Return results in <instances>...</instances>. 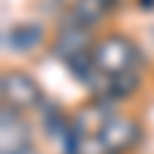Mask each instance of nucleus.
I'll return each mask as SVG.
<instances>
[{
	"label": "nucleus",
	"mask_w": 154,
	"mask_h": 154,
	"mask_svg": "<svg viewBox=\"0 0 154 154\" xmlns=\"http://www.w3.org/2000/svg\"><path fill=\"white\" fill-rule=\"evenodd\" d=\"M0 89H3V105L12 108H40V86L25 71H6L3 80H0Z\"/></svg>",
	"instance_id": "nucleus-3"
},
{
	"label": "nucleus",
	"mask_w": 154,
	"mask_h": 154,
	"mask_svg": "<svg viewBox=\"0 0 154 154\" xmlns=\"http://www.w3.org/2000/svg\"><path fill=\"white\" fill-rule=\"evenodd\" d=\"M136 86H139V74H136V71L114 74V77H111V99L117 102V99H123V96H130Z\"/></svg>",
	"instance_id": "nucleus-8"
},
{
	"label": "nucleus",
	"mask_w": 154,
	"mask_h": 154,
	"mask_svg": "<svg viewBox=\"0 0 154 154\" xmlns=\"http://www.w3.org/2000/svg\"><path fill=\"white\" fill-rule=\"evenodd\" d=\"M139 6L142 9H154V0H139Z\"/></svg>",
	"instance_id": "nucleus-9"
},
{
	"label": "nucleus",
	"mask_w": 154,
	"mask_h": 154,
	"mask_svg": "<svg viewBox=\"0 0 154 154\" xmlns=\"http://www.w3.org/2000/svg\"><path fill=\"white\" fill-rule=\"evenodd\" d=\"M93 59H96V68L102 74L114 77V74L133 71L136 59H139V46L130 40V37H123V34H108V37H102L96 43Z\"/></svg>",
	"instance_id": "nucleus-1"
},
{
	"label": "nucleus",
	"mask_w": 154,
	"mask_h": 154,
	"mask_svg": "<svg viewBox=\"0 0 154 154\" xmlns=\"http://www.w3.org/2000/svg\"><path fill=\"white\" fill-rule=\"evenodd\" d=\"M93 34H89L86 25H80L74 16H68V22L59 28V40H56V56L65 62L77 59V56H83V53H93Z\"/></svg>",
	"instance_id": "nucleus-4"
},
{
	"label": "nucleus",
	"mask_w": 154,
	"mask_h": 154,
	"mask_svg": "<svg viewBox=\"0 0 154 154\" xmlns=\"http://www.w3.org/2000/svg\"><path fill=\"white\" fill-rule=\"evenodd\" d=\"M139 123L133 117H123V114H114L105 120V126L99 130V145L105 154H123L126 148H133L139 142Z\"/></svg>",
	"instance_id": "nucleus-2"
},
{
	"label": "nucleus",
	"mask_w": 154,
	"mask_h": 154,
	"mask_svg": "<svg viewBox=\"0 0 154 154\" xmlns=\"http://www.w3.org/2000/svg\"><path fill=\"white\" fill-rule=\"evenodd\" d=\"M114 6H117V0H74L71 16L80 25H86V28H96L114 12Z\"/></svg>",
	"instance_id": "nucleus-6"
},
{
	"label": "nucleus",
	"mask_w": 154,
	"mask_h": 154,
	"mask_svg": "<svg viewBox=\"0 0 154 154\" xmlns=\"http://www.w3.org/2000/svg\"><path fill=\"white\" fill-rule=\"evenodd\" d=\"M31 148V133L19 117V108L3 105V154H25Z\"/></svg>",
	"instance_id": "nucleus-5"
},
{
	"label": "nucleus",
	"mask_w": 154,
	"mask_h": 154,
	"mask_svg": "<svg viewBox=\"0 0 154 154\" xmlns=\"http://www.w3.org/2000/svg\"><path fill=\"white\" fill-rule=\"evenodd\" d=\"M43 43V28L40 25H12V28L6 31V46L12 49V53H31V49H37Z\"/></svg>",
	"instance_id": "nucleus-7"
}]
</instances>
